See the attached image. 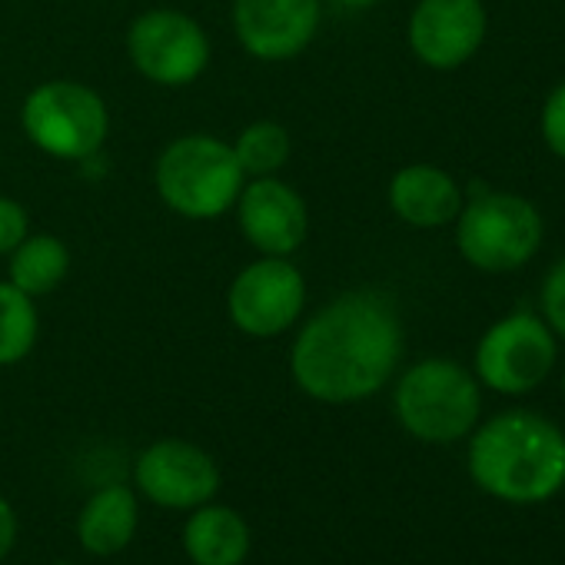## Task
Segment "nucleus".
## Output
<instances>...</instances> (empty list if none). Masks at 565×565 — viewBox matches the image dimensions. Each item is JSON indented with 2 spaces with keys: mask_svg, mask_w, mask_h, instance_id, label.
Masks as SVG:
<instances>
[{
  "mask_svg": "<svg viewBox=\"0 0 565 565\" xmlns=\"http://www.w3.org/2000/svg\"><path fill=\"white\" fill-rule=\"evenodd\" d=\"M406 330L399 307L383 290H347L323 303L290 347L297 390L323 406H353L399 373Z\"/></svg>",
  "mask_w": 565,
  "mask_h": 565,
  "instance_id": "1",
  "label": "nucleus"
},
{
  "mask_svg": "<svg viewBox=\"0 0 565 565\" xmlns=\"http://www.w3.org/2000/svg\"><path fill=\"white\" fill-rule=\"evenodd\" d=\"M469 479L509 505H542L565 489V433L529 409H505L469 433Z\"/></svg>",
  "mask_w": 565,
  "mask_h": 565,
  "instance_id": "2",
  "label": "nucleus"
},
{
  "mask_svg": "<svg viewBox=\"0 0 565 565\" xmlns=\"http://www.w3.org/2000/svg\"><path fill=\"white\" fill-rule=\"evenodd\" d=\"M246 183L236 153L213 134L173 137L153 163V190L160 203L193 223H210L233 213Z\"/></svg>",
  "mask_w": 565,
  "mask_h": 565,
  "instance_id": "3",
  "label": "nucleus"
},
{
  "mask_svg": "<svg viewBox=\"0 0 565 565\" xmlns=\"http://www.w3.org/2000/svg\"><path fill=\"white\" fill-rule=\"evenodd\" d=\"M399 426L426 446L469 439L482 416V386L476 373L446 356H429L403 370L393 390Z\"/></svg>",
  "mask_w": 565,
  "mask_h": 565,
  "instance_id": "4",
  "label": "nucleus"
},
{
  "mask_svg": "<svg viewBox=\"0 0 565 565\" xmlns=\"http://www.w3.org/2000/svg\"><path fill=\"white\" fill-rule=\"evenodd\" d=\"M456 249L479 273L522 269L545 239L539 206L519 193L476 190L456 216Z\"/></svg>",
  "mask_w": 565,
  "mask_h": 565,
  "instance_id": "5",
  "label": "nucleus"
},
{
  "mask_svg": "<svg viewBox=\"0 0 565 565\" xmlns=\"http://www.w3.org/2000/svg\"><path fill=\"white\" fill-rule=\"evenodd\" d=\"M21 130L41 153L84 163L97 157L110 137V107L90 84L71 77L41 81L21 104Z\"/></svg>",
  "mask_w": 565,
  "mask_h": 565,
  "instance_id": "6",
  "label": "nucleus"
},
{
  "mask_svg": "<svg viewBox=\"0 0 565 565\" xmlns=\"http://www.w3.org/2000/svg\"><path fill=\"white\" fill-rule=\"evenodd\" d=\"M558 360V337L539 313L515 310L495 320L476 343L472 373L479 386L499 396H525L539 390Z\"/></svg>",
  "mask_w": 565,
  "mask_h": 565,
  "instance_id": "7",
  "label": "nucleus"
},
{
  "mask_svg": "<svg viewBox=\"0 0 565 565\" xmlns=\"http://www.w3.org/2000/svg\"><path fill=\"white\" fill-rule=\"evenodd\" d=\"M130 67L157 87L180 90L196 84L213 57L206 28L173 8H150L137 14L124 38Z\"/></svg>",
  "mask_w": 565,
  "mask_h": 565,
  "instance_id": "8",
  "label": "nucleus"
},
{
  "mask_svg": "<svg viewBox=\"0 0 565 565\" xmlns=\"http://www.w3.org/2000/svg\"><path fill=\"white\" fill-rule=\"evenodd\" d=\"M307 310V276L290 256H256L246 263L226 290L230 323L253 340L290 333Z\"/></svg>",
  "mask_w": 565,
  "mask_h": 565,
  "instance_id": "9",
  "label": "nucleus"
},
{
  "mask_svg": "<svg viewBox=\"0 0 565 565\" xmlns=\"http://www.w3.org/2000/svg\"><path fill=\"white\" fill-rule=\"evenodd\" d=\"M236 44L259 64H287L310 51L323 24V0H233Z\"/></svg>",
  "mask_w": 565,
  "mask_h": 565,
  "instance_id": "10",
  "label": "nucleus"
},
{
  "mask_svg": "<svg viewBox=\"0 0 565 565\" xmlns=\"http://www.w3.org/2000/svg\"><path fill=\"white\" fill-rule=\"evenodd\" d=\"M134 482L143 499L160 509L190 512L210 502L220 492L216 459L190 439H157L150 443L134 466Z\"/></svg>",
  "mask_w": 565,
  "mask_h": 565,
  "instance_id": "11",
  "label": "nucleus"
},
{
  "mask_svg": "<svg viewBox=\"0 0 565 565\" xmlns=\"http://www.w3.org/2000/svg\"><path fill=\"white\" fill-rule=\"evenodd\" d=\"M489 11L482 0H416L406 24L413 57L429 71H459L486 44Z\"/></svg>",
  "mask_w": 565,
  "mask_h": 565,
  "instance_id": "12",
  "label": "nucleus"
},
{
  "mask_svg": "<svg viewBox=\"0 0 565 565\" xmlns=\"http://www.w3.org/2000/svg\"><path fill=\"white\" fill-rule=\"evenodd\" d=\"M236 226L259 256H294L310 233V206L282 177H253L236 203Z\"/></svg>",
  "mask_w": 565,
  "mask_h": 565,
  "instance_id": "13",
  "label": "nucleus"
},
{
  "mask_svg": "<svg viewBox=\"0 0 565 565\" xmlns=\"http://www.w3.org/2000/svg\"><path fill=\"white\" fill-rule=\"evenodd\" d=\"M386 200L396 220L413 230H439L456 223L466 193L452 173L436 163H406L393 173Z\"/></svg>",
  "mask_w": 565,
  "mask_h": 565,
  "instance_id": "14",
  "label": "nucleus"
},
{
  "mask_svg": "<svg viewBox=\"0 0 565 565\" xmlns=\"http://www.w3.org/2000/svg\"><path fill=\"white\" fill-rule=\"evenodd\" d=\"M249 525L233 505L203 502L183 525V552L193 565H243L249 555Z\"/></svg>",
  "mask_w": 565,
  "mask_h": 565,
  "instance_id": "15",
  "label": "nucleus"
},
{
  "mask_svg": "<svg viewBox=\"0 0 565 565\" xmlns=\"http://www.w3.org/2000/svg\"><path fill=\"white\" fill-rule=\"evenodd\" d=\"M137 522H140V505H137V492L130 486H104L97 489L81 515H77V542L97 555H117L124 552L134 535H137Z\"/></svg>",
  "mask_w": 565,
  "mask_h": 565,
  "instance_id": "16",
  "label": "nucleus"
},
{
  "mask_svg": "<svg viewBox=\"0 0 565 565\" xmlns=\"http://www.w3.org/2000/svg\"><path fill=\"white\" fill-rule=\"evenodd\" d=\"M8 279L14 287L34 300L51 297L57 287H64V279L71 276L74 256L67 243L54 233H28L24 243L8 256Z\"/></svg>",
  "mask_w": 565,
  "mask_h": 565,
  "instance_id": "17",
  "label": "nucleus"
},
{
  "mask_svg": "<svg viewBox=\"0 0 565 565\" xmlns=\"http://www.w3.org/2000/svg\"><path fill=\"white\" fill-rule=\"evenodd\" d=\"M41 340L38 300L21 294L11 279H0V366L24 363Z\"/></svg>",
  "mask_w": 565,
  "mask_h": 565,
  "instance_id": "18",
  "label": "nucleus"
},
{
  "mask_svg": "<svg viewBox=\"0 0 565 565\" xmlns=\"http://www.w3.org/2000/svg\"><path fill=\"white\" fill-rule=\"evenodd\" d=\"M230 147H233L236 163L246 173V180L279 177L282 167H287L294 157V137L276 120H253L249 127H243L236 134V140Z\"/></svg>",
  "mask_w": 565,
  "mask_h": 565,
  "instance_id": "19",
  "label": "nucleus"
},
{
  "mask_svg": "<svg viewBox=\"0 0 565 565\" xmlns=\"http://www.w3.org/2000/svg\"><path fill=\"white\" fill-rule=\"evenodd\" d=\"M539 317L548 323V330L565 340V256L552 263V269L542 279L539 290Z\"/></svg>",
  "mask_w": 565,
  "mask_h": 565,
  "instance_id": "20",
  "label": "nucleus"
},
{
  "mask_svg": "<svg viewBox=\"0 0 565 565\" xmlns=\"http://www.w3.org/2000/svg\"><path fill=\"white\" fill-rule=\"evenodd\" d=\"M539 134H542V143L548 147V153L565 160V81H558L548 90L542 114H539Z\"/></svg>",
  "mask_w": 565,
  "mask_h": 565,
  "instance_id": "21",
  "label": "nucleus"
},
{
  "mask_svg": "<svg viewBox=\"0 0 565 565\" xmlns=\"http://www.w3.org/2000/svg\"><path fill=\"white\" fill-rule=\"evenodd\" d=\"M31 233V213L21 200L0 193V256H11Z\"/></svg>",
  "mask_w": 565,
  "mask_h": 565,
  "instance_id": "22",
  "label": "nucleus"
},
{
  "mask_svg": "<svg viewBox=\"0 0 565 565\" xmlns=\"http://www.w3.org/2000/svg\"><path fill=\"white\" fill-rule=\"evenodd\" d=\"M14 542H18V512L4 495H0V562L14 552Z\"/></svg>",
  "mask_w": 565,
  "mask_h": 565,
  "instance_id": "23",
  "label": "nucleus"
},
{
  "mask_svg": "<svg viewBox=\"0 0 565 565\" xmlns=\"http://www.w3.org/2000/svg\"><path fill=\"white\" fill-rule=\"evenodd\" d=\"M337 4H343L347 11H370L380 4V0H337Z\"/></svg>",
  "mask_w": 565,
  "mask_h": 565,
  "instance_id": "24",
  "label": "nucleus"
},
{
  "mask_svg": "<svg viewBox=\"0 0 565 565\" xmlns=\"http://www.w3.org/2000/svg\"><path fill=\"white\" fill-rule=\"evenodd\" d=\"M562 399H565V373H562Z\"/></svg>",
  "mask_w": 565,
  "mask_h": 565,
  "instance_id": "25",
  "label": "nucleus"
}]
</instances>
